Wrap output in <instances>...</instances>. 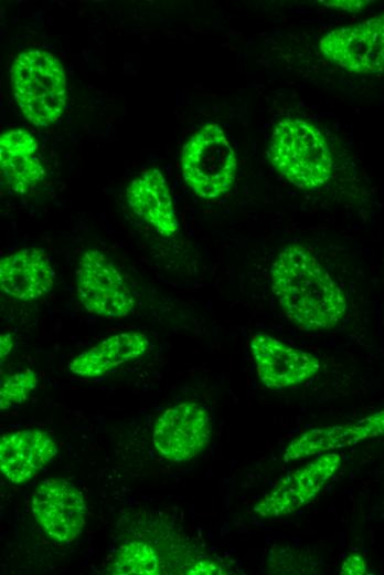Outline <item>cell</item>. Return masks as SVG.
<instances>
[{
	"instance_id": "12",
	"label": "cell",
	"mask_w": 384,
	"mask_h": 575,
	"mask_svg": "<svg viewBox=\"0 0 384 575\" xmlns=\"http://www.w3.org/2000/svg\"><path fill=\"white\" fill-rule=\"evenodd\" d=\"M53 438L40 429L4 433L0 439V469L13 484L31 480L56 454Z\"/></svg>"
},
{
	"instance_id": "19",
	"label": "cell",
	"mask_w": 384,
	"mask_h": 575,
	"mask_svg": "<svg viewBox=\"0 0 384 575\" xmlns=\"http://www.w3.org/2000/svg\"><path fill=\"white\" fill-rule=\"evenodd\" d=\"M324 7L348 12H358L364 9L371 1L365 0H321Z\"/></svg>"
},
{
	"instance_id": "17",
	"label": "cell",
	"mask_w": 384,
	"mask_h": 575,
	"mask_svg": "<svg viewBox=\"0 0 384 575\" xmlns=\"http://www.w3.org/2000/svg\"><path fill=\"white\" fill-rule=\"evenodd\" d=\"M110 572L116 575H154L159 573L158 556L149 544L132 541L117 550Z\"/></svg>"
},
{
	"instance_id": "20",
	"label": "cell",
	"mask_w": 384,
	"mask_h": 575,
	"mask_svg": "<svg viewBox=\"0 0 384 575\" xmlns=\"http://www.w3.org/2000/svg\"><path fill=\"white\" fill-rule=\"evenodd\" d=\"M341 574L343 575H362L366 573V563L359 554L349 555L342 563Z\"/></svg>"
},
{
	"instance_id": "2",
	"label": "cell",
	"mask_w": 384,
	"mask_h": 575,
	"mask_svg": "<svg viewBox=\"0 0 384 575\" xmlns=\"http://www.w3.org/2000/svg\"><path fill=\"white\" fill-rule=\"evenodd\" d=\"M267 157L273 168L299 189H319L333 175V156L327 138L302 118L286 117L275 125Z\"/></svg>"
},
{
	"instance_id": "6",
	"label": "cell",
	"mask_w": 384,
	"mask_h": 575,
	"mask_svg": "<svg viewBox=\"0 0 384 575\" xmlns=\"http://www.w3.org/2000/svg\"><path fill=\"white\" fill-rule=\"evenodd\" d=\"M76 292L84 309L102 317L121 318L135 306V299L121 273L98 250H87L79 258Z\"/></svg>"
},
{
	"instance_id": "9",
	"label": "cell",
	"mask_w": 384,
	"mask_h": 575,
	"mask_svg": "<svg viewBox=\"0 0 384 575\" xmlns=\"http://www.w3.org/2000/svg\"><path fill=\"white\" fill-rule=\"evenodd\" d=\"M35 521L54 541L70 543L83 531L86 503L82 492L63 479H46L31 498Z\"/></svg>"
},
{
	"instance_id": "5",
	"label": "cell",
	"mask_w": 384,
	"mask_h": 575,
	"mask_svg": "<svg viewBox=\"0 0 384 575\" xmlns=\"http://www.w3.org/2000/svg\"><path fill=\"white\" fill-rule=\"evenodd\" d=\"M321 55L340 69L364 75L384 74V12L327 32Z\"/></svg>"
},
{
	"instance_id": "10",
	"label": "cell",
	"mask_w": 384,
	"mask_h": 575,
	"mask_svg": "<svg viewBox=\"0 0 384 575\" xmlns=\"http://www.w3.org/2000/svg\"><path fill=\"white\" fill-rule=\"evenodd\" d=\"M249 349L259 380L270 389L301 385L321 368L320 360L313 354L267 333L253 335Z\"/></svg>"
},
{
	"instance_id": "1",
	"label": "cell",
	"mask_w": 384,
	"mask_h": 575,
	"mask_svg": "<svg viewBox=\"0 0 384 575\" xmlns=\"http://www.w3.org/2000/svg\"><path fill=\"white\" fill-rule=\"evenodd\" d=\"M269 278L282 313L301 330L333 328L346 313L342 288L307 245H285L270 264Z\"/></svg>"
},
{
	"instance_id": "18",
	"label": "cell",
	"mask_w": 384,
	"mask_h": 575,
	"mask_svg": "<svg viewBox=\"0 0 384 575\" xmlns=\"http://www.w3.org/2000/svg\"><path fill=\"white\" fill-rule=\"evenodd\" d=\"M36 385L38 375L30 368L10 376L0 387L1 410L24 402Z\"/></svg>"
},
{
	"instance_id": "13",
	"label": "cell",
	"mask_w": 384,
	"mask_h": 575,
	"mask_svg": "<svg viewBox=\"0 0 384 575\" xmlns=\"http://www.w3.org/2000/svg\"><path fill=\"white\" fill-rule=\"evenodd\" d=\"M54 281L50 258L41 249L18 250L0 261L1 291L13 299L38 300L52 290Z\"/></svg>"
},
{
	"instance_id": "21",
	"label": "cell",
	"mask_w": 384,
	"mask_h": 575,
	"mask_svg": "<svg viewBox=\"0 0 384 575\" xmlns=\"http://www.w3.org/2000/svg\"><path fill=\"white\" fill-rule=\"evenodd\" d=\"M188 574H223L222 567H220L214 562L201 561L193 565L188 572Z\"/></svg>"
},
{
	"instance_id": "22",
	"label": "cell",
	"mask_w": 384,
	"mask_h": 575,
	"mask_svg": "<svg viewBox=\"0 0 384 575\" xmlns=\"http://www.w3.org/2000/svg\"><path fill=\"white\" fill-rule=\"evenodd\" d=\"M13 347V339L11 333H2L0 335V359L1 364L6 357L10 354Z\"/></svg>"
},
{
	"instance_id": "15",
	"label": "cell",
	"mask_w": 384,
	"mask_h": 575,
	"mask_svg": "<svg viewBox=\"0 0 384 575\" xmlns=\"http://www.w3.org/2000/svg\"><path fill=\"white\" fill-rule=\"evenodd\" d=\"M36 139L22 128L9 129L0 137V168L6 184L17 194L30 192L45 177L35 156Z\"/></svg>"
},
{
	"instance_id": "7",
	"label": "cell",
	"mask_w": 384,
	"mask_h": 575,
	"mask_svg": "<svg viewBox=\"0 0 384 575\" xmlns=\"http://www.w3.org/2000/svg\"><path fill=\"white\" fill-rule=\"evenodd\" d=\"M212 432L207 410L194 401L167 408L156 420L152 440L158 452L173 462H185L210 443Z\"/></svg>"
},
{
	"instance_id": "3",
	"label": "cell",
	"mask_w": 384,
	"mask_h": 575,
	"mask_svg": "<svg viewBox=\"0 0 384 575\" xmlns=\"http://www.w3.org/2000/svg\"><path fill=\"white\" fill-rule=\"evenodd\" d=\"M10 75L15 101L29 122L43 127L61 117L66 105V77L54 54L39 49L23 51Z\"/></svg>"
},
{
	"instance_id": "16",
	"label": "cell",
	"mask_w": 384,
	"mask_h": 575,
	"mask_svg": "<svg viewBox=\"0 0 384 575\" xmlns=\"http://www.w3.org/2000/svg\"><path fill=\"white\" fill-rule=\"evenodd\" d=\"M148 346V337L140 332L114 334L75 356L68 363V369L79 377H100L111 369L142 356Z\"/></svg>"
},
{
	"instance_id": "8",
	"label": "cell",
	"mask_w": 384,
	"mask_h": 575,
	"mask_svg": "<svg viewBox=\"0 0 384 575\" xmlns=\"http://www.w3.org/2000/svg\"><path fill=\"white\" fill-rule=\"evenodd\" d=\"M340 464L341 456L337 452L319 454L284 477L254 505V512L263 519H273L298 511L318 495Z\"/></svg>"
},
{
	"instance_id": "11",
	"label": "cell",
	"mask_w": 384,
	"mask_h": 575,
	"mask_svg": "<svg viewBox=\"0 0 384 575\" xmlns=\"http://www.w3.org/2000/svg\"><path fill=\"white\" fill-rule=\"evenodd\" d=\"M384 436V409L359 420L309 429L292 439L284 453L286 462L354 446L363 440Z\"/></svg>"
},
{
	"instance_id": "14",
	"label": "cell",
	"mask_w": 384,
	"mask_h": 575,
	"mask_svg": "<svg viewBox=\"0 0 384 575\" xmlns=\"http://www.w3.org/2000/svg\"><path fill=\"white\" fill-rule=\"evenodd\" d=\"M132 212L159 234L172 237L179 229L171 192L163 174L149 168L134 178L126 189Z\"/></svg>"
},
{
	"instance_id": "4",
	"label": "cell",
	"mask_w": 384,
	"mask_h": 575,
	"mask_svg": "<svg viewBox=\"0 0 384 575\" xmlns=\"http://www.w3.org/2000/svg\"><path fill=\"white\" fill-rule=\"evenodd\" d=\"M181 171L188 187L200 198L213 200L232 188L237 159L223 129L209 123L198 129L181 150Z\"/></svg>"
}]
</instances>
